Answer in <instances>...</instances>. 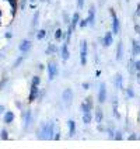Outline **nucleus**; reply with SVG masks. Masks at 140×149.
Wrapping results in <instances>:
<instances>
[{"instance_id":"nucleus-1","label":"nucleus","mask_w":140,"mask_h":149,"mask_svg":"<svg viewBox=\"0 0 140 149\" xmlns=\"http://www.w3.org/2000/svg\"><path fill=\"white\" fill-rule=\"evenodd\" d=\"M55 135V123L46 121L41 124V131H38V138L39 139H53Z\"/></svg>"},{"instance_id":"nucleus-2","label":"nucleus","mask_w":140,"mask_h":149,"mask_svg":"<svg viewBox=\"0 0 140 149\" xmlns=\"http://www.w3.org/2000/svg\"><path fill=\"white\" fill-rule=\"evenodd\" d=\"M87 58H88V41L81 40L80 41V65L81 66L87 65Z\"/></svg>"},{"instance_id":"nucleus-3","label":"nucleus","mask_w":140,"mask_h":149,"mask_svg":"<svg viewBox=\"0 0 140 149\" xmlns=\"http://www.w3.org/2000/svg\"><path fill=\"white\" fill-rule=\"evenodd\" d=\"M46 72H48V79H49V82L55 80V79H56V76L59 74L58 63H56L55 61H49V62L46 63Z\"/></svg>"},{"instance_id":"nucleus-4","label":"nucleus","mask_w":140,"mask_h":149,"mask_svg":"<svg viewBox=\"0 0 140 149\" xmlns=\"http://www.w3.org/2000/svg\"><path fill=\"white\" fill-rule=\"evenodd\" d=\"M109 14H111V18H112V34L118 35L121 33V21H119V17L116 14L115 8H109Z\"/></svg>"},{"instance_id":"nucleus-5","label":"nucleus","mask_w":140,"mask_h":149,"mask_svg":"<svg viewBox=\"0 0 140 149\" xmlns=\"http://www.w3.org/2000/svg\"><path fill=\"white\" fill-rule=\"evenodd\" d=\"M92 110H94V101H92V97L88 96V97H86L84 101L80 103V111L83 114H86V113H91Z\"/></svg>"},{"instance_id":"nucleus-6","label":"nucleus","mask_w":140,"mask_h":149,"mask_svg":"<svg viewBox=\"0 0 140 149\" xmlns=\"http://www.w3.org/2000/svg\"><path fill=\"white\" fill-rule=\"evenodd\" d=\"M108 97V91H107V84L102 82L99 83V89H98V94H97V100H98V104H104L107 101Z\"/></svg>"},{"instance_id":"nucleus-7","label":"nucleus","mask_w":140,"mask_h":149,"mask_svg":"<svg viewBox=\"0 0 140 149\" xmlns=\"http://www.w3.org/2000/svg\"><path fill=\"white\" fill-rule=\"evenodd\" d=\"M73 99H74V93L70 87H67V89H65V90L62 91V100L65 101L66 106H69V104L73 101Z\"/></svg>"},{"instance_id":"nucleus-8","label":"nucleus","mask_w":140,"mask_h":149,"mask_svg":"<svg viewBox=\"0 0 140 149\" xmlns=\"http://www.w3.org/2000/svg\"><path fill=\"white\" fill-rule=\"evenodd\" d=\"M59 52H60V58L63 62H67L70 59V51H69V44L67 42H63L62 47L59 48Z\"/></svg>"},{"instance_id":"nucleus-9","label":"nucleus","mask_w":140,"mask_h":149,"mask_svg":"<svg viewBox=\"0 0 140 149\" xmlns=\"http://www.w3.org/2000/svg\"><path fill=\"white\" fill-rule=\"evenodd\" d=\"M32 48V42L31 40H28V38H25L23 41L20 42V45H18V51L21 52V54H27V52H30Z\"/></svg>"},{"instance_id":"nucleus-10","label":"nucleus","mask_w":140,"mask_h":149,"mask_svg":"<svg viewBox=\"0 0 140 149\" xmlns=\"http://www.w3.org/2000/svg\"><path fill=\"white\" fill-rule=\"evenodd\" d=\"M101 42H102V47H104V48H109V47L114 44V34H112V31H107L105 35L102 37Z\"/></svg>"},{"instance_id":"nucleus-11","label":"nucleus","mask_w":140,"mask_h":149,"mask_svg":"<svg viewBox=\"0 0 140 149\" xmlns=\"http://www.w3.org/2000/svg\"><path fill=\"white\" fill-rule=\"evenodd\" d=\"M37 99H39V86H31L28 94V103H34Z\"/></svg>"},{"instance_id":"nucleus-12","label":"nucleus","mask_w":140,"mask_h":149,"mask_svg":"<svg viewBox=\"0 0 140 149\" xmlns=\"http://www.w3.org/2000/svg\"><path fill=\"white\" fill-rule=\"evenodd\" d=\"M80 20H81V17H80V13L79 11H74L73 16H72V18H70V23H69V27L72 28V30H76L77 27H79V23H80Z\"/></svg>"},{"instance_id":"nucleus-13","label":"nucleus","mask_w":140,"mask_h":149,"mask_svg":"<svg viewBox=\"0 0 140 149\" xmlns=\"http://www.w3.org/2000/svg\"><path fill=\"white\" fill-rule=\"evenodd\" d=\"M123 54H125L123 42H122V41H118V44H116V49H115V59L118 61V62L123 59Z\"/></svg>"},{"instance_id":"nucleus-14","label":"nucleus","mask_w":140,"mask_h":149,"mask_svg":"<svg viewBox=\"0 0 140 149\" xmlns=\"http://www.w3.org/2000/svg\"><path fill=\"white\" fill-rule=\"evenodd\" d=\"M23 120H24V130H28V127L32 123V111L31 110L23 111Z\"/></svg>"},{"instance_id":"nucleus-15","label":"nucleus","mask_w":140,"mask_h":149,"mask_svg":"<svg viewBox=\"0 0 140 149\" xmlns=\"http://www.w3.org/2000/svg\"><path fill=\"white\" fill-rule=\"evenodd\" d=\"M87 20H88V27H94L95 25V6L94 4H91L90 8H88Z\"/></svg>"},{"instance_id":"nucleus-16","label":"nucleus","mask_w":140,"mask_h":149,"mask_svg":"<svg viewBox=\"0 0 140 149\" xmlns=\"http://www.w3.org/2000/svg\"><path fill=\"white\" fill-rule=\"evenodd\" d=\"M114 84H115V87L118 89V90H125L123 87V76H122V73H118L115 74V79H114Z\"/></svg>"},{"instance_id":"nucleus-17","label":"nucleus","mask_w":140,"mask_h":149,"mask_svg":"<svg viewBox=\"0 0 140 149\" xmlns=\"http://www.w3.org/2000/svg\"><path fill=\"white\" fill-rule=\"evenodd\" d=\"M132 56L136 58V56H140V41L139 40H132Z\"/></svg>"},{"instance_id":"nucleus-18","label":"nucleus","mask_w":140,"mask_h":149,"mask_svg":"<svg viewBox=\"0 0 140 149\" xmlns=\"http://www.w3.org/2000/svg\"><path fill=\"white\" fill-rule=\"evenodd\" d=\"M14 118H16L14 113L6 110V113H4V116H3V121H4L7 125H10V124H13V123H14Z\"/></svg>"},{"instance_id":"nucleus-19","label":"nucleus","mask_w":140,"mask_h":149,"mask_svg":"<svg viewBox=\"0 0 140 149\" xmlns=\"http://www.w3.org/2000/svg\"><path fill=\"white\" fill-rule=\"evenodd\" d=\"M56 52H59L58 45L49 42V44H48V47H46V49H45V55H55Z\"/></svg>"},{"instance_id":"nucleus-20","label":"nucleus","mask_w":140,"mask_h":149,"mask_svg":"<svg viewBox=\"0 0 140 149\" xmlns=\"http://www.w3.org/2000/svg\"><path fill=\"white\" fill-rule=\"evenodd\" d=\"M67 128H69V136L72 138L76 135V131H77V128H76V123H74V120H67Z\"/></svg>"},{"instance_id":"nucleus-21","label":"nucleus","mask_w":140,"mask_h":149,"mask_svg":"<svg viewBox=\"0 0 140 149\" xmlns=\"http://www.w3.org/2000/svg\"><path fill=\"white\" fill-rule=\"evenodd\" d=\"M94 118H95V123L97 124L102 123V120H104V111H102V108H99V107L95 108V116H94Z\"/></svg>"},{"instance_id":"nucleus-22","label":"nucleus","mask_w":140,"mask_h":149,"mask_svg":"<svg viewBox=\"0 0 140 149\" xmlns=\"http://www.w3.org/2000/svg\"><path fill=\"white\" fill-rule=\"evenodd\" d=\"M53 37H55V40H56L58 42H60V41H63V40H65L66 33H65L62 28H56V31H55V35H53Z\"/></svg>"},{"instance_id":"nucleus-23","label":"nucleus","mask_w":140,"mask_h":149,"mask_svg":"<svg viewBox=\"0 0 140 149\" xmlns=\"http://www.w3.org/2000/svg\"><path fill=\"white\" fill-rule=\"evenodd\" d=\"M92 120H94V116L91 114V113H86V114H83L81 117V121L84 125H90L92 123Z\"/></svg>"},{"instance_id":"nucleus-24","label":"nucleus","mask_w":140,"mask_h":149,"mask_svg":"<svg viewBox=\"0 0 140 149\" xmlns=\"http://www.w3.org/2000/svg\"><path fill=\"white\" fill-rule=\"evenodd\" d=\"M8 4H10V8H11V16L14 17L17 13V7H18V0H6Z\"/></svg>"},{"instance_id":"nucleus-25","label":"nucleus","mask_w":140,"mask_h":149,"mask_svg":"<svg viewBox=\"0 0 140 149\" xmlns=\"http://www.w3.org/2000/svg\"><path fill=\"white\" fill-rule=\"evenodd\" d=\"M128 72L132 74V76L136 74V69H134V58H133V56H132V59L128 62Z\"/></svg>"},{"instance_id":"nucleus-26","label":"nucleus","mask_w":140,"mask_h":149,"mask_svg":"<svg viewBox=\"0 0 140 149\" xmlns=\"http://www.w3.org/2000/svg\"><path fill=\"white\" fill-rule=\"evenodd\" d=\"M35 37H37V40H38V41H42V40L46 37V30H45V28L38 30V31H37V34H35Z\"/></svg>"},{"instance_id":"nucleus-27","label":"nucleus","mask_w":140,"mask_h":149,"mask_svg":"<svg viewBox=\"0 0 140 149\" xmlns=\"http://www.w3.org/2000/svg\"><path fill=\"white\" fill-rule=\"evenodd\" d=\"M125 93H126V97H128V99H134V96H136L132 86H128V87L125 89Z\"/></svg>"},{"instance_id":"nucleus-28","label":"nucleus","mask_w":140,"mask_h":149,"mask_svg":"<svg viewBox=\"0 0 140 149\" xmlns=\"http://www.w3.org/2000/svg\"><path fill=\"white\" fill-rule=\"evenodd\" d=\"M38 20H39V11H35V13H34V16H32V23H31V27H32V28L37 27Z\"/></svg>"},{"instance_id":"nucleus-29","label":"nucleus","mask_w":140,"mask_h":149,"mask_svg":"<svg viewBox=\"0 0 140 149\" xmlns=\"http://www.w3.org/2000/svg\"><path fill=\"white\" fill-rule=\"evenodd\" d=\"M39 84H41V76H38V74L32 76V79H31V86H39Z\"/></svg>"},{"instance_id":"nucleus-30","label":"nucleus","mask_w":140,"mask_h":149,"mask_svg":"<svg viewBox=\"0 0 140 149\" xmlns=\"http://www.w3.org/2000/svg\"><path fill=\"white\" fill-rule=\"evenodd\" d=\"M114 139H115V141H122V139H123V131H121V130H116V131H115V135H114Z\"/></svg>"},{"instance_id":"nucleus-31","label":"nucleus","mask_w":140,"mask_h":149,"mask_svg":"<svg viewBox=\"0 0 140 149\" xmlns=\"http://www.w3.org/2000/svg\"><path fill=\"white\" fill-rule=\"evenodd\" d=\"M112 114H114V117H115L116 120H121V118H122L119 110H118V106H112Z\"/></svg>"},{"instance_id":"nucleus-32","label":"nucleus","mask_w":140,"mask_h":149,"mask_svg":"<svg viewBox=\"0 0 140 149\" xmlns=\"http://www.w3.org/2000/svg\"><path fill=\"white\" fill-rule=\"evenodd\" d=\"M23 61H24V55H20V56H18V58L14 61V63H13V68H14V69H16V68H18L20 65H21V63H23Z\"/></svg>"},{"instance_id":"nucleus-33","label":"nucleus","mask_w":140,"mask_h":149,"mask_svg":"<svg viewBox=\"0 0 140 149\" xmlns=\"http://www.w3.org/2000/svg\"><path fill=\"white\" fill-rule=\"evenodd\" d=\"M105 132L108 134V136L111 138V139H114V135H115V130L112 128V125H109V127H107V131Z\"/></svg>"},{"instance_id":"nucleus-34","label":"nucleus","mask_w":140,"mask_h":149,"mask_svg":"<svg viewBox=\"0 0 140 149\" xmlns=\"http://www.w3.org/2000/svg\"><path fill=\"white\" fill-rule=\"evenodd\" d=\"M0 139H3V141H6V139H8V131L7 130H1L0 131Z\"/></svg>"},{"instance_id":"nucleus-35","label":"nucleus","mask_w":140,"mask_h":149,"mask_svg":"<svg viewBox=\"0 0 140 149\" xmlns=\"http://www.w3.org/2000/svg\"><path fill=\"white\" fill-rule=\"evenodd\" d=\"M79 27H80V28H86V27H88V20H87V17L80 20V23H79Z\"/></svg>"},{"instance_id":"nucleus-36","label":"nucleus","mask_w":140,"mask_h":149,"mask_svg":"<svg viewBox=\"0 0 140 149\" xmlns=\"http://www.w3.org/2000/svg\"><path fill=\"white\" fill-rule=\"evenodd\" d=\"M27 1H28V0H20V3H18L20 10H25V7H27Z\"/></svg>"},{"instance_id":"nucleus-37","label":"nucleus","mask_w":140,"mask_h":149,"mask_svg":"<svg viewBox=\"0 0 140 149\" xmlns=\"http://www.w3.org/2000/svg\"><path fill=\"white\" fill-rule=\"evenodd\" d=\"M128 139H129V141H137V139H139V136H137L134 132H132L129 136H128Z\"/></svg>"},{"instance_id":"nucleus-38","label":"nucleus","mask_w":140,"mask_h":149,"mask_svg":"<svg viewBox=\"0 0 140 149\" xmlns=\"http://www.w3.org/2000/svg\"><path fill=\"white\" fill-rule=\"evenodd\" d=\"M90 87H91V84H90L88 82H84V83L81 84V89H83V90H86V91L90 90Z\"/></svg>"},{"instance_id":"nucleus-39","label":"nucleus","mask_w":140,"mask_h":149,"mask_svg":"<svg viewBox=\"0 0 140 149\" xmlns=\"http://www.w3.org/2000/svg\"><path fill=\"white\" fill-rule=\"evenodd\" d=\"M134 69H136V72L140 70V59H134Z\"/></svg>"},{"instance_id":"nucleus-40","label":"nucleus","mask_w":140,"mask_h":149,"mask_svg":"<svg viewBox=\"0 0 140 149\" xmlns=\"http://www.w3.org/2000/svg\"><path fill=\"white\" fill-rule=\"evenodd\" d=\"M134 16L140 18V3H137V6H136V11H134Z\"/></svg>"},{"instance_id":"nucleus-41","label":"nucleus","mask_w":140,"mask_h":149,"mask_svg":"<svg viewBox=\"0 0 140 149\" xmlns=\"http://www.w3.org/2000/svg\"><path fill=\"white\" fill-rule=\"evenodd\" d=\"M83 7H84V0H77V8L81 10Z\"/></svg>"},{"instance_id":"nucleus-42","label":"nucleus","mask_w":140,"mask_h":149,"mask_svg":"<svg viewBox=\"0 0 140 149\" xmlns=\"http://www.w3.org/2000/svg\"><path fill=\"white\" fill-rule=\"evenodd\" d=\"M97 130H98L99 132H105V131H107V127H102L101 124H98L97 125Z\"/></svg>"},{"instance_id":"nucleus-43","label":"nucleus","mask_w":140,"mask_h":149,"mask_svg":"<svg viewBox=\"0 0 140 149\" xmlns=\"http://www.w3.org/2000/svg\"><path fill=\"white\" fill-rule=\"evenodd\" d=\"M4 38H6V40H11V38H13V33H11V31L4 33Z\"/></svg>"},{"instance_id":"nucleus-44","label":"nucleus","mask_w":140,"mask_h":149,"mask_svg":"<svg viewBox=\"0 0 140 149\" xmlns=\"http://www.w3.org/2000/svg\"><path fill=\"white\" fill-rule=\"evenodd\" d=\"M63 18H65V23H66V24H69V23H70V18H72V17L67 16V13H63Z\"/></svg>"},{"instance_id":"nucleus-45","label":"nucleus","mask_w":140,"mask_h":149,"mask_svg":"<svg viewBox=\"0 0 140 149\" xmlns=\"http://www.w3.org/2000/svg\"><path fill=\"white\" fill-rule=\"evenodd\" d=\"M6 83H7V77H4V79H1V80H0V90L3 89V86H4Z\"/></svg>"},{"instance_id":"nucleus-46","label":"nucleus","mask_w":140,"mask_h":149,"mask_svg":"<svg viewBox=\"0 0 140 149\" xmlns=\"http://www.w3.org/2000/svg\"><path fill=\"white\" fill-rule=\"evenodd\" d=\"M53 139H55V141H60V132H55V135H53Z\"/></svg>"},{"instance_id":"nucleus-47","label":"nucleus","mask_w":140,"mask_h":149,"mask_svg":"<svg viewBox=\"0 0 140 149\" xmlns=\"http://www.w3.org/2000/svg\"><path fill=\"white\" fill-rule=\"evenodd\" d=\"M134 77H136V82L140 84V70L139 72H136V74H134Z\"/></svg>"},{"instance_id":"nucleus-48","label":"nucleus","mask_w":140,"mask_h":149,"mask_svg":"<svg viewBox=\"0 0 140 149\" xmlns=\"http://www.w3.org/2000/svg\"><path fill=\"white\" fill-rule=\"evenodd\" d=\"M6 113V107L3 104H0V114H4Z\"/></svg>"},{"instance_id":"nucleus-49","label":"nucleus","mask_w":140,"mask_h":149,"mask_svg":"<svg viewBox=\"0 0 140 149\" xmlns=\"http://www.w3.org/2000/svg\"><path fill=\"white\" fill-rule=\"evenodd\" d=\"M38 69H39V70H45V69H46V66H45L43 63H39V65H38Z\"/></svg>"},{"instance_id":"nucleus-50","label":"nucleus","mask_w":140,"mask_h":149,"mask_svg":"<svg viewBox=\"0 0 140 149\" xmlns=\"http://www.w3.org/2000/svg\"><path fill=\"white\" fill-rule=\"evenodd\" d=\"M16 107H17V108H20V110L23 108V104H21V101H16Z\"/></svg>"},{"instance_id":"nucleus-51","label":"nucleus","mask_w":140,"mask_h":149,"mask_svg":"<svg viewBox=\"0 0 140 149\" xmlns=\"http://www.w3.org/2000/svg\"><path fill=\"white\" fill-rule=\"evenodd\" d=\"M99 76H101V70H97L95 72V77H99Z\"/></svg>"},{"instance_id":"nucleus-52","label":"nucleus","mask_w":140,"mask_h":149,"mask_svg":"<svg viewBox=\"0 0 140 149\" xmlns=\"http://www.w3.org/2000/svg\"><path fill=\"white\" fill-rule=\"evenodd\" d=\"M1 16H3V13H1V10H0V25H1Z\"/></svg>"},{"instance_id":"nucleus-53","label":"nucleus","mask_w":140,"mask_h":149,"mask_svg":"<svg viewBox=\"0 0 140 149\" xmlns=\"http://www.w3.org/2000/svg\"><path fill=\"white\" fill-rule=\"evenodd\" d=\"M125 1H126V3H129V1H130V0H125Z\"/></svg>"}]
</instances>
